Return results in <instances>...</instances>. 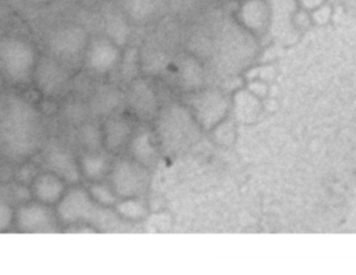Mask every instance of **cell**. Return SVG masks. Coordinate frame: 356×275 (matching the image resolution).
<instances>
[{
	"mask_svg": "<svg viewBox=\"0 0 356 275\" xmlns=\"http://www.w3.org/2000/svg\"><path fill=\"white\" fill-rule=\"evenodd\" d=\"M61 181L53 175H41L34 184L35 195L41 203H53L62 193Z\"/></svg>",
	"mask_w": 356,
	"mask_h": 275,
	"instance_id": "obj_3",
	"label": "cell"
},
{
	"mask_svg": "<svg viewBox=\"0 0 356 275\" xmlns=\"http://www.w3.org/2000/svg\"><path fill=\"white\" fill-rule=\"evenodd\" d=\"M3 60L7 72L13 78L20 79L30 72L34 58L28 47L22 43H14L8 47Z\"/></svg>",
	"mask_w": 356,
	"mask_h": 275,
	"instance_id": "obj_2",
	"label": "cell"
},
{
	"mask_svg": "<svg viewBox=\"0 0 356 275\" xmlns=\"http://www.w3.org/2000/svg\"><path fill=\"white\" fill-rule=\"evenodd\" d=\"M13 208L5 200L0 199V231H5L15 220Z\"/></svg>",
	"mask_w": 356,
	"mask_h": 275,
	"instance_id": "obj_4",
	"label": "cell"
},
{
	"mask_svg": "<svg viewBox=\"0 0 356 275\" xmlns=\"http://www.w3.org/2000/svg\"><path fill=\"white\" fill-rule=\"evenodd\" d=\"M15 221L26 233H45L53 226V214L44 203L28 204L18 210Z\"/></svg>",
	"mask_w": 356,
	"mask_h": 275,
	"instance_id": "obj_1",
	"label": "cell"
}]
</instances>
